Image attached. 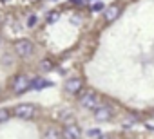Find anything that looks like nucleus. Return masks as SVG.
Returning a JSON list of instances; mask_svg holds the SVG:
<instances>
[{"instance_id": "f8f14e48", "label": "nucleus", "mask_w": 154, "mask_h": 139, "mask_svg": "<svg viewBox=\"0 0 154 139\" xmlns=\"http://www.w3.org/2000/svg\"><path fill=\"white\" fill-rule=\"evenodd\" d=\"M87 135H89V137H102L103 134H102L100 128H91V130H87Z\"/></svg>"}, {"instance_id": "20e7f679", "label": "nucleus", "mask_w": 154, "mask_h": 139, "mask_svg": "<svg viewBox=\"0 0 154 139\" xmlns=\"http://www.w3.org/2000/svg\"><path fill=\"white\" fill-rule=\"evenodd\" d=\"M15 51H17L18 56H29L33 52V43L29 40H20V42L15 43Z\"/></svg>"}, {"instance_id": "a211bd4d", "label": "nucleus", "mask_w": 154, "mask_h": 139, "mask_svg": "<svg viewBox=\"0 0 154 139\" xmlns=\"http://www.w3.org/2000/svg\"><path fill=\"white\" fill-rule=\"evenodd\" d=\"M134 123H136V119H125L123 121V126H132Z\"/></svg>"}, {"instance_id": "7ed1b4c3", "label": "nucleus", "mask_w": 154, "mask_h": 139, "mask_svg": "<svg viewBox=\"0 0 154 139\" xmlns=\"http://www.w3.org/2000/svg\"><path fill=\"white\" fill-rule=\"evenodd\" d=\"M29 87H31V81H29L26 76H17V78L13 80V90H15L17 94H22V92H26Z\"/></svg>"}, {"instance_id": "39448f33", "label": "nucleus", "mask_w": 154, "mask_h": 139, "mask_svg": "<svg viewBox=\"0 0 154 139\" xmlns=\"http://www.w3.org/2000/svg\"><path fill=\"white\" fill-rule=\"evenodd\" d=\"M82 87H84V81L80 78H71V80L65 81V90L69 94H78L82 90Z\"/></svg>"}, {"instance_id": "f257e3e1", "label": "nucleus", "mask_w": 154, "mask_h": 139, "mask_svg": "<svg viewBox=\"0 0 154 139\" xmlns=\"http://www.w3.org/2000/svg\"><path fill=\"white\" fill-rule=\"evenodd\" d=\"M80 103H82V107H84V108H91V110H94L96 107H100L102 99H100V96H98L96 92H93V90H87V92L82 96Z\"/></svg>"}, {"instance_id": "9d476101", "label": "nucleus", "mask_w": 154, "mask_h": 139, "mask_svg": "<svg viewBox=\"0 0 154 139\" xmlns=\"http://www.w3.org/2000/svg\"><path fill=\"white\" fill-rule=\"evenodd\" d=\"M58 20H60V13H58V11H51L49 16H47V22H49V24H54V22H58Z\"/></svg>"}, {"instance_id": "6e6552de", "label": "nucleus", "mask_w": 154, "mask_h": 139, "mask_svg": "<svg viewBox=\"0 0 154 139\" xmlns=\"http://www.w3.org/2000/svg\"><path fill=\"white\" fill-rule=\"evenodd\" d=\"M80 126L78 125H67L65 132H63V137H80Z\"/></svg>"}, {"instance_id": "6ab92c4d", "label": "nucleus", "mask_w": 154, "mask_h": 139, "mask_svg": "<svg viewBox=\"0 0 154 139\" xmlns=\"http://www.w3.org/2000/svg\"><path fill=\"white\" fill-rule=\"evenodd\" d=\"M72 6H82V0H71Z\"/></svg>"}, {"instance_id": "1a4fd4ad", "label": "nucleus", "mask_w": 154, "mask_h": 139, "mask_svg": "<svg viewBox=\"0 0 154 139\" xmlns=\"http://www.w3.org/2000/svg\"><path fill=\"white\" fill-rule=\"evenodd\" d=\"M51 85H53L51 81L42 80V78H36V80H33V81H31V87H33V89H36V90H40V89H44V87H51Z\"/></svg>"}, {"instance_id": "0eeeda50", "label": "nucleus", "mask_w": 154, "mask_h": 139, "mask_svg": "<svg viewBox=\"0 0 154 139\" xmlns=\"http://www.w3.org/2000/svg\"><path fill=\"white\" fill-rule=\"evenodd\" d=\"M120 6H111V7H107L105 11H103V18L107 20V22H112V20H116L118 16H120Z\"/></svg>"}, {"instance_id": "4be33fe9", "label": "nucleus", "mask_w": 154, "mask_h": 139, "mask_svg": "<svg viewBox=\"0 0 154 139\" xmlns=\"http://www.w3.org/2000/svg\"><path fill=\"white\" fill-rule=\"evenodd\" d=\"M0 42H2V40H0Z\"/></svg>"}, {"instance_id": "aec40b11", "label": "nucleus", "mask_w": 154, "mask_h": 139, "mask_svg": "<svg viewBox=\"0 0 154 139\" xmlns=\"http://www.w3.org/2000/svg\"><path fill=\"white\" fill-rule=\"evenodd\" d=\"M2 2H11V0H2Z\"/></svg>"}, {"instance_id": "412c9836", "label": "nucleus", "mask_w": 154, "mask_h": 139, "mask_svg": "<svg viewBox=\"0 0 154 139\" xmlns=\"http://www.w3.org/2000/svg\"><path fill=\"white\" fill-rule=\"evenodd\" d=\"M53 2H56V0H53Z\"/></svg>"}, {"instance_id": "ddd939ff", "label": "nucleus", "mask_w": 154, "mask_h": 139, "mask_svg": "<svg viewBox=\"0 0 154 139\" xmlns=\"http://www.w3.org/2000/svg\"><path fill=\"white\" fill-rule=\"evenodd\" d=\"M71 116H72V114H71V110H62V112H60V116H58V117H60V119H62V121H67V119H69V117H71Z\"/></svg>"}, {"instance_id": "9b49d317", "label": "nucleus", "mask_w": 154, "mask_h": 139, "mask_svg": "<svg viewBox=\"0 0 154 139\" xmlns=\"http://www.w3.org/2000/svg\"><path fill=\"white\" fill-rule=\"evenodd\" d=\"M11 112L8 110V108H0V123H4V121H8L11 116H9Z\"/></svg>"}, {"instance_id": "f3484780", "label": "nucleus", "mask_w": 154, "mask_h": 139, "mask_svg": "<svg viewBox=\"0 0 154 139\" xmlns=\"http://www.w3.org/2000/svg\"><path fill=\"white\" fill-rule=\"evenodd\" d=\"M102 9H103V2H96L93 6V11H102Z\"/></svg>"}, {"instance_id": "423d86ee", "label": "nucleus", "mask_w": 154, "mask_h": 139, "mask_svg": "<svg viewBox=\"0 0 154 139\" xmlns=\"http://www.w3.org/2000/svg\"><path fill=\"white\" fill-rule=\"evenodd\" d=\"M94 117H96L98 121H109V119L112 117V108H111V107H105V105L96 107V108H94Z\"/></svg>"}, {"instance_id": "f03ea898", "label": "nucleus", "mask_w": 154, "mask_h": 139, "mask_svg": "<svg viewBox=\"0 0 154 139\" xmlns=\"http://www.w3.org/2000/svg\"><path fill=\"white\" fill-rule=\"evenodd\" d=\"M13 112H15V116L20 117V119H29V117H33V116L36 114V107L24 103V105H17Z\"/></svg>"}, {"instance_id": "2eb2a0df", "label": "nucleus", "mask_w": 154, "mask_h": 139, "mask_svg": "<svg viewBox=\"0 0 154 139\" xmlns=\"http://www.w3.org/2000/svg\"><path fill=\"white\" fill-rule=\"evenodd\" d=\"M40 69H44V71H49V69H51V61H40Z\"/></svg>"}, {"instance_id": "dca6fc26", "label": "nucleus", "mask_w": 154, "mask_h": 139, "mask_svg": "<svg viewBox=\"0 0 154 139\" xmlns=\"http://www.w3.org/2000/svg\"><path fill=\"white\" fill-rule=\"evenodd\" d=\"M35 24H36V16H35V15H31V16L27 18V27H33Z\"/></svg>"}, {"instance_id": "4468645a", "label": "nucleus", "mask_w": 154, "mask_h": 139, "mask_svg": "<svg viewBox=\"0 0 154 139\" xmlns=\"http://www.w3.org/2000/svg\"><path fill=\"white\" fill-rule=\"evenodd\" d=\"M62 134L60 132H56V128H49V132L45 134V137H60Z\"/></svg>"}]
</instances>
